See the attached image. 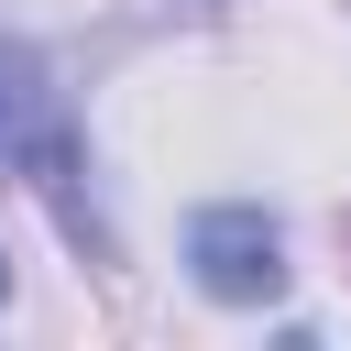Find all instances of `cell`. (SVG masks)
<instances>
[{
  "label": "cell",
  "mask_w": 351,
  "mask_h": 351,
  "mask_svg": "<svg viewBox=\"0 0 351 351\" xmlns=\"http://www.w3.org/2000/svg\"><path fill=\"white\" fill-rule=\"evenodd\" d=\"M0 285H11V274H0Z\"/></svg>",
  "instance_id": "3957f363"
},
{
  "label": "cell",
  "mask_w": 351,
  "mask_h": 351,
  "mask_svg": "<svg viewBox=\"0 0 351 351\" xmlns=\"http://www.w3.org/2000/svg\"><path fill=\"white\" fill-rule=\"evenodd\" d=\"M186 263H197V285L208 296H274L285 285V241H274V219L263 208H208L197 230H186Z\"/></svg>",
  "instance_id": "6da1fadb"
},
{
  "label": "cell",
  "mask_w": 351,
  "mask_h": 351,
  "mask_svg": "<svg viewBox=\"0 0 351 351\" xmlns=\"http://www.w3.org/2000/svg\"><path fill=\"white\" fill-rule=\"evenodd\" d=\"M22 154H55V110H44V77L22 55H0V165Z\"/></svg>",
  "instance_id": "7a4b0ae2"
}]
</instances>
